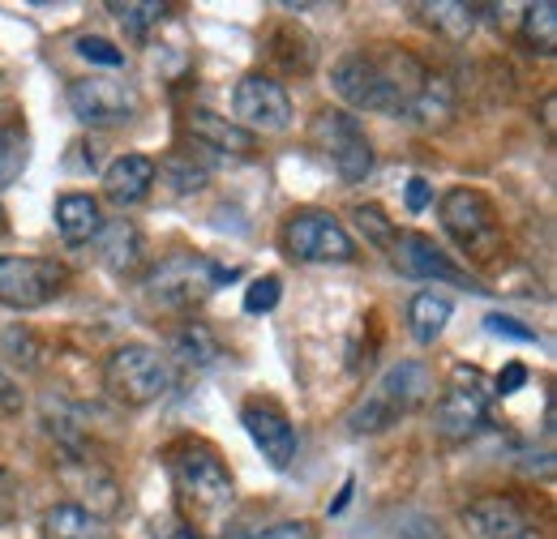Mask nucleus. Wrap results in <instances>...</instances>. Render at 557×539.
Wrapping results in <instances>:
<instances>
[{
    "label": "nucleus",
    "instance_id": "9",
    "mask_svg": "<svg viewBox=\"0 0 557 539\" xmlns=\"http://www.w3.org/2000/svg\"><path fill=\"white\" fill-rule=\"evenodd\" d=\"M283 249L292 262H351L356 240L348 227L326 210H296L283 223Z\"/></svg>",
    "mask_w": 557,
    "mask_h": 539
},
{
    "label": "nucleus",
    "instance_id": "25",
    "mask_svg": "<svg viewBox=\"0 0 557 539\" xmlns=\"http://www.w3.org/2000/svg\"><path fill=\"white\" fill-rule=\"evenodd\" d=\"M523 39L532 43V52L554 57L557 52V4L554 0L528 4V13H523Z\"/></svg>",
    "mask_w": 557,
    "mask_h": 539
},
{
    "label": "nucleus",
    "instance_id": "36",
    "mask_svg": "<svg viewBox=\"0 0 557 539\" xmlns=\"http://www.w3.org/2000/svg\"><path fill=\"white\" fill-rule=\"evenodd\" d=\"M17 514V479L0 467V523H9Z\"/></svg>",
    "mask_w": 557,
    "mask_h": 539
},
{
    "label": "nucleus",
    "instance_id": "38",
    "mask_svg": "<svg viewBox=\"0 0 557 539\" xmlns=\"http://www.w3.org/2000/svg\"><path fill=\"white\" fill-rule=\"evenodd\" d=\"M429 198H433V189H429V180H408V210H424L429 205Z\"/></svg>",
    "mask_w": 557,
    "mask_h": 539
},
{
    "label": "nucleus",
    "instance_id": "15",
    "mask_svg": "<svg viewBox=\"0 0 557 539\" xmlns=\"http://www.w3.org/2000/svg\"><path fill=\"white\" fill-rule=\"evenodd\" d=\"M391 262L399 274H408V278H437V283H463V287H476L463 270L455 266L429 236H420V231H399L395 240H391Z\"/></svg>",
    "mask_w": 557,
    "mask_h": 539
},
{
    "label": "nucleus",
    "instance_id": "39",
    "mask_svg": "<svg viewBox=\"0 0 557 539\" xmlns=\"http://www.w3.org/2000/svg\"><path fill=\"white\" fill-rule=\"evenodd\" d=\"M554 112H557V99H554V95H545V103H541V121H545V129H549V134L557 129Z\"/></svg>",
    "mask_w": 557,
    "mask_h": 539
},
{
    "label": "nucleus",
    "instance_id": "5",
    "mask_svg": "<svg viewBox=\"0 0 557 539\" xmlns=\"http://www.w3.org/2000/svg\"><path fill=\"white\" fill-rule=\"evenodd\" d=\"M103 386L116 403L125 406H150L159 403L172 386V373H168V360L154 351V347H141V342H129V347H116L103 364Z\"/></svg>",
    "mask_w": 557,
    "mask_h": 539
},
{
    "label": "nucleus",
    "instance_id": "40",
    "mask_svg": "<svg viewBox=\"0 0 557 539\" xmlns=\"http://www.w3.org/2000/svg\"><path fill=\"white\" fill-rule=\"evenodd\" d=\"M163 539H202V536H198L194 527H185V523H176V527H172V531H168V536H163Z\"/></svg>",
    "mask_w": 557,
    "mask_h": 539
},
{
    "label": "nucleus",
    "instance_id": "26",
    "mask_svg": "<svg viewBox=\"0 0 557 539\" xmlns=\"http://www.w3.org/2000/svg\"><path fill=\"white\" fill-rule=\"evenodd\" d=\"M26 134L17 129V125H4L0 129V189H9L17 176H22V167H26Z\"/></svg>",
    "mask_w": 557,
    "mask_h": 539
},
{
    "label": "nucleus",
    "instance_id": "2",
    "mask_svg": "<svg viewBox=\"0 0 557 539\" xmlns=\"http://www.w3.org/2000/svg\"><path fill=\"white\" fill-rule=\"evenodd\" d=\"M172 488H176L181 510L194 523H207V527H214L232 510V497H236L232 492V475H227L223 459L210 446H185L172 459Z\"/></svg>",
    "mask_w": 557,
    "mask_h": 539
},
{
    "label": "nucleus",
    "instance_id": "18",
    "mask_svg": "<svg viewBox=\"0 0 557 539\" xmlns=\"http://www.w3.org/2000/svg\"><path fill=\"white\" fill-rule=\"evenodd\" d=\"M57 231L65 236V245H86L103 231V214L90 193H65L57 202Z\"/></svg>",
    "mask_w": 557,
    "mask_h": 539
},
{
    "label": "nucleus",
    "instance_id": "14",
    "mask_svg": "<svg viewBox=\"0 0 557 539\" xmlns=\"http://www.w3.org/2000/svg\"><path fill=\"white\" fill-rule=\"evenodd\" d=\"M463 527L476 539H532L536 536V523L532 514L515 501V497H476L468 510H463Z\"/></svg>",
    "mask_w": 557,
    "mask_h": 539
},
{
    "label": "nucleus",
    "instance_id": "31",
    "mask_svg": "<svg viewBox=\"0 0 557 539\" xmlns=\"http://www.w3.org/2000/svg\"><path fill=\"white\" fill-rule=\"evenodd\" d=\"M351 214H356L360 231H369V240H377V245H386V249H391V240H395V227L386 223V214H382L377 205H356Z\"/></svg>",
    "mask_w": 557,
    "mask_h": 539
},
{
    "label": "nucleus",
    "instance_id": "24",
    "mask_svg": "<svg viewBox=\"0 0 557 539\" xmlns=\"http://www.w3.org/2000/svg\"><path fill=\"white\" fill-rule=\"evenodd\" d=\"M271 57L283 65V73H309L313 68V39L296 26H278L271 35Z\"/></svg>",
    "mask_w": 557,
    "mask_h": 539
},
{
    "label": "nucleus",
    "instance_id": "16",
    "mask_svg": "<svg viewBox=\"0 0 557 539\" xmlns=\"http://www.w3.org/2000/svg\"><path fill=\"white\" fill-rule=\"evenodd\" d=\"M154 189V163L146 154H121L108 172H103V193L116 205H138Z\"/></svg>",
    "mask_w": 557,
    "mask_h": 539
},
{
    "label": "nucleus",
    "instance_id": "23",
    "mask_svg": "<svg viewBox=\"0 0 557 539\" xmlns=\"http://www.w3.org/2000/svg\"><path fill=\"white\" fill-rule=\"evenodd\" d=\"M408 322H412V338L417 342H437V335L446 330V322H450V300L446 296H433V291H420L417 300H412V309H408Z\"/></svg>",
    "mask_w": 557,
    "mask_h": 539
},
{
    "label": "nucleus",
    "instance_id": "21",
    "mask_svg": "<svg viewBox=\"0 0 557 539\" xmlns=\"http://www.w3.org/2000/svg\"><path fill=\"white\" fill-rule=\"evenodd\" d=\"M420 22L442 30L446 39H468L472 26H476V9L472 4H459V0H437V4H417Z\"/></svg>",
    "mask_w": 557,
    "mask_h": 539
},
{
    "label": "nucleus",
    "instance_id": "6",
    "mask_svg": "<svg viewBox=\"0 0 557 539\" xmlns=\"http://www.w3.org/2000/svg\"><path fill=\"white\" fill-rule=\"evenodd\" d=\"M442 227L450 231V240L468 253V258H493L502 249V218H497V205L488 202L481 189H450L442 205Z\"/></svg>",
    "mask_w": 557,
    "mask_h": 539
},
{
    "label": "nucleus",
    "instance_id": "13",
    "mask_svg": "<svg viewBox=\"0 0 557 539\" xmlns=\"http://www.w3.org/2000/svg\"><path fill=\"white\" fill-rule=\"evenodd\" d=\"M240 419H245L253 446L262 450V459H267L275 472L292 467V459H296V428H292V419L283 415V406L271 403V399H253V403H245Z\"/></svg>",
    "mask_w": 557,
    "mask_h": 539
},
{
    "label": "nucleus",
    "instance_id": "22",
    "mask_svg": "<svg viewBox=\"0 0 557 539\" xmlns=\"http://www.w3.org/2000/svg\"><path fill=\"white\" fill-rule=\"evenodd\" d=\"M103 262L116 270V274H129L141 262V236L129 218H116L108 231H103Z\"/></svg>",
    "mask_w": 557,
    "mask_h": 539
},
{
    "label": "nucleus",
    "instance_id": "29",
    "mask_svg": "<svg viewBox=\"0 0 557 539\" xmlns=\"http://www.w3.org/2000/svg\"><path fill=\"white\" fill-rule=\"evenodd\" d=\"M77 57H86V61H95V65H108V68L125 65V52H121L116 43L99 39V35H82V39H77Z\"/></svg>",
    "mask_w": 557,
    "mask_h": 539
},
{
    "label": "nucleus",
    "instance_id": "7",
    "mask_svg": "<svg viewBox=\"0 0 557 539\" xmlns=\"http://www.w3.org/2000/svg\"><path fill=\"white\" fill-rule=\"evenodd\" d=\"M309 141L331 159V167L348 185H360L373 172V146L364 137V125L344 108H322L313 116V125H309Z\"/></svg>",
    "mask_w": 557,
    "mask_h": 539
},
{
    "label": "nucleus",
    "instance_id": "19",
    "mask_svg": "<svg viewBox=\"0 0 557 539\" xmlns=\"http://www.w3.org/2000/svg\"><path fill=\"white\" fill-rule=\"evenodd\" d=\"M44 536L48 539H108V527L99 523V514H90L77 501H61L44 514Z\"/></svg>",
    "mask_w": 557,
    "mask_h": 539
},
{
    "label": "nucleus",
    "instance_id": "27",
    "mask_svg": "<svg viewBox=\"0 0 557 539\" xmlns=\"http://www.w3.org/2000/svg\"><path fill=\"white\" fill-rule=\"evenodd\" d=\"M112 13L121 17V26L141 39L150 26H159L163 22V13H168V4H159V0H129V4H112Z\"/></svg>",
    "mask_w": 557,
    "mask_h": 539
},
{
    "label": "nucleus",
    "instance_id": "1",
    "mask_svg": "<svg viewBox=\"0 0 557 539\" xmlns=\"http://www.w3.org/2000/svg\"><path fill=\"white\" fill-rule=\"evenodd\" d=\"M339 99L356 112H382V116H408L433 121V112L446 108L442 77H433L412 52L404 48H360L339 57L331 73Z\"/></svg>",
    "mask_w": 557,
    "mask_h": 539
},
{
    "label": "nucleus",
    "instance_id": "35",
    "mask_svg": "<svg viewBox=\"0 0 557 539\" xmlns=\"http://www.w3.org/2000/svg\"><path fill=\"white\" fill-rule=\"evenodd\" d=\"M253 539H318V527L313 523H278L271 531H262V536Z\"/></svg>",
    "mask_w": 557,
    "mask_h": 539
},
{
    "label": "nucleus",
    "instance_id": "8",
    "mask_svg": "<svg viewBox=\"0 0 557 539\" xmlns=\"http://www.w3.org/2000/svg\"><path fill=\"white\" fill-rule=\"evenodd\" d=\"M488 403H493V390H488L485 373L481 368H468L459 364L437 399V411H433V424L446 441H468L485 428L488 419Z\"/></svg>",
    "mask_w": 557,
    "mask_h": 539
},
{
    "label": "nucleus",
    "instance_id": "12",
    "mask_svg": "<svg viewBox=\"0 0 557 539\" xmlns=\"http://www.w3.org/2000/svg\"><path fill=\"white\" fill-rule=\"evenodd\" d=\"M232 108L236 116L245 121V129L253 134H283L292 125V99L283 90V82L267 77V73H249L236 82V95H232Z\"/></svg>",
    "mask_w": 557,
    "mask_h": 539
},
{
    "label": "nucleus",
    "instance_id": "4",
    "mask_svg": "<svg viewBox=\"0 0 557 539\" xmlns=\"http://www.w3.org/2000/svg\"><path fill=\"white\" fill-rule=\"evenodd\" d=\"M223 278H232V270L223 274L214 262L198 258V253H172V258H163L159 266L150 270L146 296H150L154 309L185 313V309H198Z\"/></svg>",
    "mask_w": 557,
    "mask_h": 539
},
{
    "label": "nucleus",
    "instance_id": "17",
    "mask_svg": "<svg viewBox=\"0 0 557 539\" xmlns=\"http://www.w3.org/2000/svg\"><path fill=\"white\" fill-rule=\"evenodd\" d=\"M185 129L198 137L202 146H210V150H227V154H249V150L258 146V137L249 134L245 125H236V121H227V116H214V112H207V108L189 112Z\"/></svg>",
    "mask_w": 557,
    "mask_h": 539
},
{
    "label": "nucleus",
    "instance_id": "28",
    "mask_svg": "<svg viewBox=\"0 0 557 539\" xmlns=\"http://www.w3.org/2000/svg\"><path fill=\"white\" fill-rule=\"evenodd\" d=\"M4 351L22 364V368H39V355H44V347L35 342V335L30 330H22V326H13V330H4Z\"/></svg>",
    "mask_w": 557,
    "mask_h": 539
},
{
    "label": "nucleus",
    "instance_id": "30",
    "mask_svg": "<svg viewBox=\"0 0 557 539\" xmlns=\"http://www.w3.org/2000/svg\"><path fill=\"white\" fill-rule=\"evenodd\" d=\"M278 304V278L267 274V278H253L249 291H245V313H271Z\"/></svg>",
    "mask_w": 557,
    "mask_h": 539
},
{
    "label": "nucleus",
    "instance_id": "34",
    "mask_svg": "<svg viewBox=\"0 0 557 539\" xmlns=\"http://www.w3.org/2000/svg\"><path fill=\"white\" fill-rule=\"evenodd\" d=\"M17 411H22V390H17V381L0 364V415H17Z\"/></svg>",
    "mask_w": 557,
    "mask_h": 539
},
{
    "label": "nucleus",
    "instance_id": "37",
    "mask_svg": "<svg viewBox=\"0 0 557 539\" xmlns=\"http://www.w3.org/2000/svg\"><path fill=\"white\" fill-rule=\"evenodd\" d=\"M523 381H528V368H523V364H510V368L497 377V390H493V394H515Z\"/></svg>",
    "mask_w": 557,
    "mask_h": 539
},
{
    "label": "nucleus",
    "instance_id": "11",
    "mask_svg": "<svg viewBox=\"0 0 557 539\" xmlns=\"http://www.w3.org/2000/svg\"><path fill=\"white\" fill-rule=\"evenodd\" d=\"M70 108L90 129H121L138 116V90L112 77H77L70 82Z\"/></svg>",
    "mask_w": 557,
    "mask_h": 539
},
{
    "label": "nucleus",
    "instance_id": "10",
    "mask_svg": "<svg viewBox=\"0 0 557 539\" xmlns=\"http://www.w3.org/2000/svg\"><path fill=\"white\" fill-rule=\"evenodd\" d=\"M70 270L52 258H0V304L9 309H44L65 296Z\"/></svg>",
    "mask_w": 557,
    "mask_h": 539
},
{
    "label": "nucleus",
    "instance_id": "32",
    "mask_svg": "<svg viewBox=\"0 0 557 539\" xmlns=\"http://www.w3.org/2000/svg\"><path fill=\"white\" fill-rule=\"evenodd\" d=\"M488 335H502V338H519V342H536V330H528V326H519L515 317H502V313H493L485 317Z\"/></svg>",
    "mask_w": 557,
    "mask_h": 539
},
{
    "label": "nucleus",
    "instance_id": "20",
    "mask_svg": "<svg viewBox=\"0 0 557 539\" xmlns=\"http://www.w3.org/2000/svg\"><path fill=\"white\" fill-rule=\"evenodd\" d=\"M172 355H176L181 368H207V364H214L223 355V347H219V338L210 335L202 322H189L181 335L172 338Z\"/></svg>",
    "mask_w": 557,
    "mask_h": 539
},
{
    "label": "nucleus",
    "instance_id": "33",
    "mask_svg": "<svg viewBox=\"0 0 557 539\" xmlns=\"http://www.w3.org/2000/svg\"><path fill=\"white\" fill-rule=\"evenodd\" d=\"M163 172L176 180V189H181V193H189V189H202V185H207V172H198V167H181L176 159H172V163H163Z\"/></svg>",
    "mask_w": 557,
    "mask_h": 539
},
{
    "label": "nucleus",
    "instance_id": "41",
    "mask_svg": "<svg viewBox=\"0 0 557 539\" xmlns=\"http://www.w3.org/2000/svg\"><path fill=\"white\" fill-rule=\"evenodd\" d=\"M4 231H9V223H4V205H0V240H4Z\"/></svg>",
    "mask_w": 557,
    "mask_h": 539
},
{
    "label": "nucleus",
    "instance_id": "3",
    "mask_svg": "<svg viewBox=\"0 0 557 539\" xmlns=\"http://www.w3.org/2000/svg\"><path fill=\"white\" fill-rule=\"evenodd\" d=\"M433 399V373L420 360H399L395 368L382 373V381L373 386V394L348 415L351 433H382L391 428L399 415H412Z\"/></svg>",
    "mask_w": 557,
    "mask_h": 539
}]
</instances>
